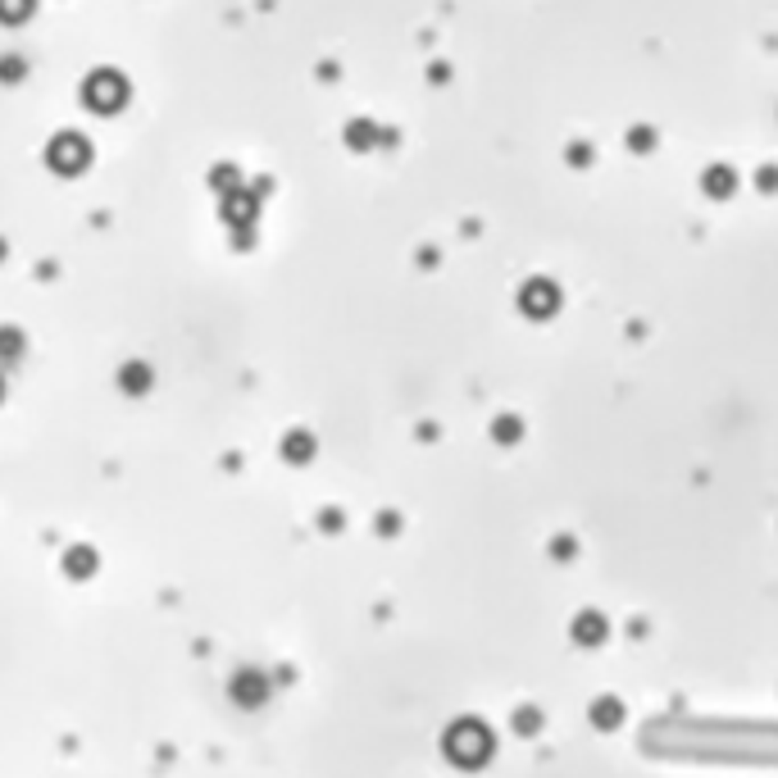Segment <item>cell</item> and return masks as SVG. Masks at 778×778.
<instances>
[{
	"label": "cell",
	"mask_w": 778,
	"mask_h": 778,
	"mask_svg": "<svg viewBox=\"0 0 778 778\" xmlns=\"http://www.w3.org/2000/svg\"><path fill=\"white\" fill-rule=\"evenodd\" d=\"M36 0H0V23H28Z\"/></svg>",
	"instance_id": "obj_4"
},
{
	"label": "cell",
	"mask_w": 778,
	"mask_h": 778,
	"mask_svg": "<svg viewBox=\"0 0 778 778\" xmlns=\"http://www.w3.org/2000/svg\"><path fill=\"white\" fill-rule=\"evenodd\" d=\"M83 105L92 114H119L128 105V77L119 68H96L83 83Z\"/></svg>",
	"instance_id": "obj_1"
},
{
	"label": "cell",
	"mask_w": 778,
	"mask_h": 778,
	"mask_svg": "<svg viewBox=\"0 0 778 778\" xmlns=\"http://www.w3.org/2000/svg\"><path fill=\"white\" fill-rule=\"evenodd\" d=\"M46 164L60 173V178H73L92 164V141L83 132H55L51 146H46Z\"/></svg>",
	"instance_id": "obj_2"
},
{
	"label": "cell",
	"mask_w": 778,
	"mask_h": 778,
	"mask_svg": "<svg viewBox=\"0 0 778 778\" xmlns=\"http://www.w3.org/2000/svg\"><path fill=\"white\" fill-rule=\"evenodd\" d=\"M223 214H228V223L255 219V197H246V191H223Z\"/></svg>",
	"instance_id": "obj_3"
},
{
	"label": "cell",
	"mask_w": 778,
	"mask_h": 778,
	"mask_svg": "<svg viewBox=\"0 0 778 778\" xmlns=\"http://www.w3.org/2000/svg\"><path fill=\"white\" fill-rule=\"evenodd\" d=\"M19 73H23L19 60H5V64H0V77H19Z\"/></svg>",
	"instance_id": "obj_6"
},
{
	"label": "cell",
	"mask_w": 778,
	"mask_h": 778,
	"mask_svg": "<svg viewBox=\"0 0 778 778\" xmlns=\"http://www.w3.org/2000/svg\"><path fill=\"white\" fill-rule=\"evenodd\" d=\"M19 346H23V337H19L14 328L0 333V356H19Z\"/></svg>",
	"instance_id": "obj_5"
}]
</instances>
